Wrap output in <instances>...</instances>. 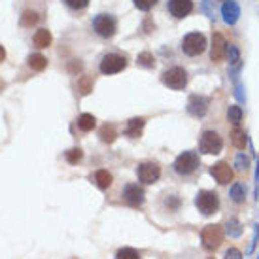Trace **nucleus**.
<instances>
[{
    "label": "nucleus",
    "instance_id": "1",
    "mask_svg": "<svg viewBox=\"0 0 259 259\" xmlns=\"http://www.w3.org/2000/svg\"><path fill=\"white\" fill-rule=\"evenodd\" d=\"M195 206L201 212L202 216H212L216 214L220 208V197L216 191H208V189H202L195 197Z\"/></svg>",
    "mask_w": 259,
    "mask_h": 259
},
{
    "label": "nucleus",
    "instance_id": "2",
    "mask_svg": "<svg viewBox=\"0 0 259 259\" xmlns=\"http://www.w3.org/2000/svg\"><path fill=\"white\" fill-rule=\"evenodd\" d=\"M172 166L176 174H180V176H191L201 166V161H199V155L195 151H184V153H180L176 157Z\"/></svg>",
    "mask_w": 259,
    "mask_h": 259
},
{
    "label": "nucleus",
    "instance_id": "3",
    "mask_svg": "<svg viewBox=\"0 0 259 259\" xmlns=\"http://www.w3.org/2000/svg\"><path fill=\"white\" fill-rule=\"evenodd\" d=\"M206 46H208V44H206V38H204V34H201V32H189V34H186L184 40H182V51H184L186 55H189V57H197V55L204 53Z\"/></svg>",
    "mask_w": 259,
    "mask_h": 259
},
{
    "label": "nucleus",
    "instance_id": "4",
    "mask_svg": "<svg viewBox=\"0 0 259 259\" xmlns=\"http://www.w3.org/2000/svg\"><path fill=\"white\" fill-rule=\"evenodd\" d=\"M201 240H202V248L208 250V252H214L218 250L223 242V229L222 225L218 223H212V225H206L201 233Z\"/></svg>",
    "mask_w": 259,
    "mask_h": 259
},
{
    "label": "nucleus",
    "instance_id": "5",
    "mask_svg": "<svg viewBox=\"0 0 259 259\" xmlns=\"http://www.w3.org/2000/svg\"><path fill=\"white\" fill-rule=\"evenodd\" d=\"M223 148V140L216 131H204L199 140V150L204 155H216Z\"/></svg>",
    "mask_w": 259,
    "mask_h": 259
},
{
    "label": "nucleus",
    "instance_id": "6",
    "mask_svg": "<svg viewBox=\"0 0 259 259\" xmlns=\"http://www.w3.org/2000/svg\"><path fill=\"white\" fill-rule=\"evenodd\" d=\"M101 72L104 76H112V74H119L121 70L127 68V59L123 55H117V53H106L104 57L101 59Z\"/></svg>",
    "mask_w": 259,
    "mask_h": 259
},
{
    "label": "nucleus",
    "instance_id": "7",
    "mask_svg": "<svg viewBox=\"0 0 259 259\" xmlns=\"http://www.w3.org/2000/svg\"><path fill=\"white\" fill-rule=\"evenodd\" d=\"M93 30L101 38H112L117 30V21L108 14H99L93 17Z\"/></svg>",
    "mask_w": 259,
    "mask_h": 259
},
{
    "label": "nucleus",
    "instance_id": "8",
    "mask_svg": "<svg viewBox=\"0 0 259 259\" xmlns=\"http://www.w3.org/2000/svg\"><path fill=\"white\" fill-rule=\"evenodd\" d=\"M161 81H163L166 87L180 91V89H184V87L187 85V72L184 68H180V66H172V68H168V70L163 72Z\"/></svg>",
    "mask_w": 259,
    "mask_h": 259
},
{
    "label": "nucleus",
    "instance_id": "9",
    "mask_svg": "<svg viewBox=\"0 0 259 259\" xmlns=\"http://www.w3.org/2000/svg\"><path fill=\"white\" fill-rule=\"evenodd\" d=\"M137 176L142 184H155L159 180V176H161V166L157 163H151V161L142 163L137 168Z\"/></svg>",
    "mask_w": 259,
    "mask_h": 259
},
{
    "label": "nucleus",
    "instance_id": "10",
    "mask_svg": "<svg viewBox=\"0 0 259 259\" xmlns=\"http://www.w3.org/2000/svg\"><path fill=\"white\" fill-rule=\"evenodd\" d=\"M144 189L138 186V184H127L125 189H123V199L125 202L133 206V208H138V206H142L144 204Z\"/></svg>",
    "mask_w": 259,
    "mask_h": 259
},
{
    "label": "nucleus",
    "instance_id": "11",
    "mask_svg": "<svg viewBox=\"0 0 259 259\" xmlns=\"http://www.w3.org/2000/svg\"><path fill=\"white\" fill-rule=\"evenodd\" d=\"M208 99L206 97H202V95H191L189 97V101H187V112L195 117H202V115H206L208 112Z\"/></svg>",
    "mask_w": 259,
    "mask_h": 259
},
{
    "label": "nucleus",
    "instance_id": "12",
    "mask_svg": "<svg viewBox=\"0 0 259 259\" xmlns=\"http://www.w3.org/2000/svg\"><path fill=\"white\" fill-rule=\"evenodd\" d=\"M210 174L214 176V180H216L220 186H225V184L233 182V168H231L227 163H223V161H220V163H216V165H212Z\"/></svg>",
    "mask_w": 259,
    "mask_h": 259
},
{
    "label": "nucleus",
    "instance_id": "13",
    "mask_svg": "<svg viewBox=\"0 0 259 259\" xmlns=\"http://www.w3.org/2000/svg\"><path fill=\"white\" fill-rule=\"evenodd\" d=\"M240 17V6L237 0H225L222 4V19L225 25H235Z\"/></svg>",
    "mask_w": 259,
    "mask_h": 259
},
{
    "label": "nucleus",
    "instance_id": "14",
    "mask_svg": "<svg viewBox=\"0 0 259 259\" xmlns=\"http://www.w3.org/2000/svg\"><path fill=\"white\" fill-rule=\"evenodd\" d=\"M168 12L176 19H184L193 12V0H168Z\"/></svg>",
    "mask_w": 259,
    "mask_h": 259
},
{
    "label": "nucleus",
    "instance_id": "15",
    "mask_svg": "<svg viewBox=\"0 0 259 259\" xmlns=\"http://www.w3.org/2000/svg\"><path fill=\"white\" fill-rule=\"evenodd\" d=\"M225 51H227V42L223 40L222 34H214L212 36V50H210V59L214 63H220L223 57H225Z\"/></svg>",
    "mask_w": 259,
    "mask_h": 259
},
{
    "label": "nucleus",
    "instance_id": "16",
    "mask_svg": "<svg viewBox=\"0 0 259 259\" xmlns=\"http://www.w3.org/2000/svg\"><path fill=\"white\" fill-rule=\"evenodd\" d=\"M144 117H133L129 123H127V129H125V135L131 138H138L142 135V129H144Z\"/></svg>",
    "mask_w": 259,
    "mask_h": 259
},
{
    "label": "nucleus",
    "instance_id": "17",
    "mask_svg": "<svg viewBox=\"0 0 259 259\" xmlns=\"http://www.w3.org/2000/svg\"><path fill=\"white\" fill-rule=\"evenodd\" d=\"M99 137H101V140L104 144H112L115 138H117V131H115V127L112 123H106V125H102L101 131H99Z\"/></svg>",
    "mask_w": 259,
    "mask_h": 259
},
{
    "label": "nucleus",
    "instance_id": "18",
    "mask_svg": "<svg viewBox=\"0 0 259 259\" xmlns=\"http://www.w3.org/2000/svg\"><path fill=\"white\" fill-rule=\"evenodd\" d=\"M93 180L101 189H108V187L112 186V182H114V176H112L108 170H97L93 176Z\"/></svg>",
    "mask_w": 259,
    "mask_h": 259
},
{
    "label": "nucleus",
    "instance_id": "19",
    "mask_svg": "<svg viewBox=\"0 0 259 259\" xmlns=\"http://www.w3.org/2000/svg\"><path fill=\"white\" fill-rule=\"evenodd\" d=\"M229 197L233 202H237V204H242L246 201V187L244 184H233L231 186V191H229Z\"/></svg>",
    "mask_w": 259,
    "mask_h": 259
},
{
    "label": "nucleus",
    "instance_id": "20",
    "mask_svg": "<svg viewBox=\"0 0 259 259\" xmlns=\"http://www.w3.org/2000/svg\"><path fill=\"white\" fill-rule=\"evenodd\" d=\"M27 63H29V66L32 68V70H36V72H42L44 68L48 66V59L44 57L42 53H32V55H29Z\"/></svg>",
    "mask_w": 259,
    "mask_h": 259
},
{
    "label": "nucleus",
    "instance_id": "21",
    "mask_svg": "<svg viewBox=\"0 0 259 259\" xmlns=\"http://www.w3.org/2000/svg\"><path fill=\"white\" fill-rule=\"evenodd\" d=\"M38 21H40V15H38V12H34V10H25V12H23V15H21V25H23V27L32 29Z\"/></svg>",
    "mask_w": 259,
    "mask_h": 259
},
{
    "label": "nucleus",
    "instance_id": "22",
    "mask_svg": "<svg viewBox=\"0 0 259 259\" xmlns=\"http://www.w3.org/2000/svg\"><path fill=\"white\" fill-rule=\"evenodd\" d=\"M231 140H233V144L237 146L238 150H244L246 144H248L246 133L242 129H238V127H235V129H233V133H231Z\"/></svg>",
    "mask_w": 259,
    "mask_h": 259
},
{
    "label": "nucleus",
    "instance_id": "23",
    "mask_svg": "<svg viewBox=\"0 0 259 259\" xmlns=\"http://www.w3.org/2000/svg\"><path fill=\"white\" fill-rule=\"evenodd\" d=\"M51 44V32L48 29H40L34 34V46L36 48H48Z\"/></svg>",
    "mask_w": 259,
    "mask_h": 259
},
{
    "label": "nucleus",
    "instance_id": "24",
    "mask_svg": "<svg viewBox=\"0 0 259 259\" xmlns=\"http://www.w3.org/2000/svg\"><path fill=\"white\" fill-rule=\"evenodd\" d=\"M95 125H97V119H95V115H91V114H81L78 117V127L81 131H85V133L93 131Z\"/></svg>",
    "mask_w": 259,
    "mask_h": 259
},
{
    "label": "nucleus",
    "instance_id": "25",
    "mask_svg": "<svg viewBox=\"0 0 259 259\" xmlns=\"http://www.w3.org/2000/svg\"><path fill=\"white\" fill-rule=\"evenodd\" d=\"M227 119H229V123H233V125L237 127L238 123L242 121V108H240L238 104L229 106V110H227Z\"/></svg>",
    "mask_w": 259,
    "mask_h": 259
},
{
    "label": "nucleus",
    "instance_id": "26",
    "mask_svg": "<svg viewBox=\"0 0 259 259\" xmlns=\"http://www.w3.org/2000/svg\"><path fill=\"white\" fill-rule=\"evenodd\" d=\"M137 63L140 66H144V68H153L155 66V57L151 55L150 51H142L137 57Z\"/></svg>",
    "mask_w": 259,
    "mask_h": 259
},
{
    "label": "nucleus",
    "instance_id": "27",
    "mask_svg": "<svg viewBox=\"0 0 259 259\" xmlns=\"http://www.w3.org/2000/svg\"><path fill=\"white\" fill-rule=\"evenodd\" d=\"M225 57L229 59L231 65L238 66V63H240V51H238L237 46H233V44H227V51H225Z\"/></svg>",
    "mask_w": 259,
    "mask_h": 259
},
{
    "label": "nucleus",
    "instance_id": "28",
    "mask_svg": "<svg viewBox=\"0 0 259 259\" xmlns=\"http://www.w3.org/2000/svg\"><path fill=\"white\" fill-rule=\"evenodd\" d=\"M66 161L70 163V165H78L79 161L83 159V151H81V148H72V150H68L65 153Z\"/></svg>",
    "mask_w": 259,
    "mask_h": 259
},
{
    "label": "nucleus",
    "instance_id": "29",
    "mask_svg": "<svg viewBox=\"0 0 259 259\" xmlns=\"http://www.w3.org/2000/svg\"><path fill=\"white\" fill-rule=\"evenodd\" d=\"M78 89L81 95H87L93 91V79L89 78V76H81L78 81Z\"/></svg>",
    "mask_w": 259,
    "mask_h": 259
},
{
    "label": "nucleus",
    "instance_id": "30",
    "mask_svg": "<svg viewBox=\"0 0 259 259\" xmlns=\"http://www.w3.org/2000/svg\"><path fill=\"white\" fill-rule=\"evenodd\" d=\"M227 231H229L231 237H240L242 235V227H240V222L237 218H231L229 223H227Z\"/></svg>",
    "mask_w": 259,
    "mask_h": 259
},
{
    "label": "nucleus",
    "instance_id": "31",
    "mask_svg": "<svg viewBox=\"0 0 259 259\" xmlns=\"http://www.w3.org/2000/svg\"><path fill=\"white\" fill-rule=\"evenodd\" d=\"M115 259H140V255L133 248H121L119 252L115 253Z\"/></svg>",
    "mask_w": 259,
    "mask_h": 259
},
{
    "label": "nucleus",
    "instance_id": "32",
    "mask_svg": "<svg viewBox=\"0 0 259 259\" xmlns=\"http://www.w3.org/2000/svg\"><path fill=\"white\" fill-rule=\"evenodd\" d=\"M133 4L138 8V10H142V12H148L151 8L157 4V0H133Z\"/></svg>",
    "mask_w": 259,
    "mask_h": 259
},
{
    "label": "nucleus",
    "instance_id": "33",
    "mask_svg": "<svg viewBox=\"0 0 259 259\" xmlns=\"http://www.w3.org/2000/svg\"><path fill=\"white\" fill-rule=\"evenodd\" d=\"M235 166H237L238 170H246L250 166V159L246 157L244 153H238L237 159H235Z\"/></svg>",
    "mask_w": 259,
    "mask_h": 259
},
{
    "label": "nucleus",
    "instance_id": "34",
    "mask_svg": "<svg viewBox=\"0 0 259 259\" xmlns=\"http://www.w3.org/2000/svg\"><path fill=\"white\" fill-rule=\"evenodd\" d=\"M65 4L72 10H83V8H87L89 0H65Z\"/></svg>",
    "mask_w": 259,
    "mask_h": 259
},
{
    "label": "nucleus",
    "instance_id": "35",
    "mask_svg": "<svg viewBox=\"0 0 259 259\" xmlns=\"http://www.w3.org/2000/svg\"><path fill=\"white\" fill-rule=\"evenodd\" d=\"M166 206H168V210H178L180 208V199L176 195H170V199H166Z\"/></svg>",
    "mask_w": 259,
    "mask_h": 259
},
{
    "label": "nucleus",
    "instance_id": "36",
    "mask_svg": "<svg viewBox=\"0 0 259 259\" xmlns=\"http://www.w3.org/2000/svg\"><path fill=\"white\" fill-rule=\"evenodd\" d=\"M225 259H242V253H240V250H237V248H229V250L225 252Z\"/></svg>",
    "mask_w": 259,
    "mask_h": 259
},
{
    "label": "nucleus",
    "instance_id": "37",
    "mask_svg": "<svg viewBox=\"0 0 259 259\" xmlns=\"http://www.w3.org/2000/svg\"><path fill=\"white\" fill-rule=\"evenodd\" d=\"M81 70V63H72L70 65V72H79Z\"/></svg>",
    "mask_w": 259,
    "mask_h": 259
},
{
    "label": "nucleus",
    "instance_id": "38",
    "mask_svg": "<svg viewBox=\"0 0 259 259\" xmlns=\"http://www.w3.org/2000/svg\"><path fill=\"white\" fill-rule=\"evenodd\" d=\"M4 59H6V51H4V48H2V46H0V63H2V61H4Z\"/></svg>",
    "mask_w": 259,
    "mask_h": 259
},
{
    "label": "nucleus",
    "instance_id": "39",
    "mask_svg": "<svg viewBox=\"0 0 259 259\" xmlns=\"http://www.w3.org/2000/svg\"><path fill=\"white\" fill-rule=\"evenodd\" d=\"M210 259H214V257H210Z\"/></svg>",
    "mask_w": 259,
    "mask_h": 259
},
{
    "label": "nucleus",
    "instance_id": "40",
    "mask_svg": "<svg viewBox=\"0 0 259 259\" xmlns=\"http://www.w3.org/2000/svg\"><path fill=\"white\" fill-rule=\"evenodd\" d=\"M257 259H259V257H257Z\"/></svg>",
    "mask_w": 259,
    "mask_h": 259
}]
</instances>
